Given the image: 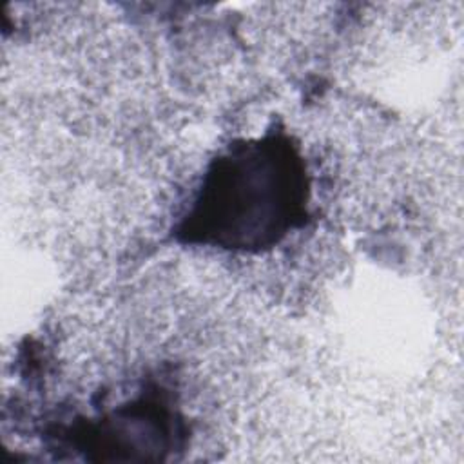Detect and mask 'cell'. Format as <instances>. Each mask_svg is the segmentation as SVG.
I'll use <instances>...</instances> for the list:
<instances>
[{
	"label": "cell",
	"mask_w": 464,
	"mask_h": 464,
	"mask_svg": "<svg viewBox=\"0 0 464 464\" xmlns=\"http://www.w3.org/2000/svg\"><path fill=\"white\" fill-rule=\"evenodd\" d=\"M304 167L283 136L237 145L210 169L190 232L227 248L277 243L306 214Z\"/></svg>",
	"instance_id": "cell-1"
}]
</instances>
